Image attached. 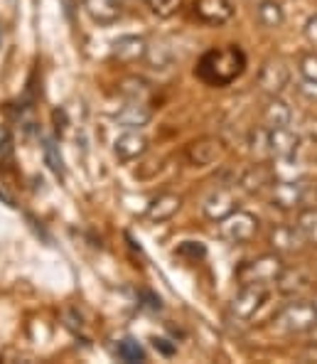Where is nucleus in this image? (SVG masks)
I'll return each instance as SVG.
<instances>
[{
	"label": "nucleus",
	"instance_id": "28",
	"mask_svg": "<svg viewBox=\"0 0 317 364\" xmlns=\"http://www.w3.org/2000/svg\"><path fill=\"white\" fill-rule=\"evenodd\" d=\"M13 158V136L8 126H0V163H8Z\"/></svg>",
	"mask_w": 317,
	"mask_h": 364
},
{
	"label": "nucleus",
	"instance_id": "22",
	"mask_svg": "<svg viewBox=\"0 0 317 364\" xmlns=\"http://www.w3.org/2000/svg\"><path fill=\"white\" fill-rule=\"evenodd\" d=\"M278 288H281V293L283 296H298L300 291H305L308 288V278L303 276L300 271H288V269H283V273L278 276Z\"/></svg>",
	"mask_w": 317,
	"mask_h": 364
},
{
	"label": "nucleus",
	"instance_id": "34",
	"mask_svg": "<svg viewBox=\"0 0 317 364\" xmlns=\"http://www.w3.org/2000/svg\"><path fill=\"white\" fill-rule=\"evenodd\" d=\"M308 333H310V345L317 347V325H313V328H310Z\"/></svg>",
	"mask_w": 317,
	"mask_h": 364
},
{
	"label": "nucleus",
	"instance_id": "13",
	"mask_svg": "<svg viewBox=\"0 0 317 364\" xmlns=\"http://www.w3.org/2000/svg\"><path fill=\"white\" fill-rule=\"evenodd\" d=\"M234 210H236V200L227 187H217L214 192H209L207 200H204V205H202V212L209 222H219V219H224Z\"/></svg>",
	"mask_w": 317,
	"mask_h": 364
},
{
	"label": "nucleus",
	"instance_id": "14",
	"mask_svg": "<svg viewBox=\"0 0 317 364\" xmlns=\"http://www.w3.org/2000/svg\"><path fill=\"white\" fill-rule=\"evenodd\" d=\"M150 119H153V111L145 101H126V106L116 114L118 126L131 128V131H141L143 126H148Z\"/></svg>",
	"mask_w": 317,
	"mask_h": 364
},
{
	"label": "nucleus",
	"instance_id": "10",
	"mask_svg": "<svg viewBox=\"0 0 317 364\" xmlns=\"http://www.w3.org/2000/svg\"><path fill=\"white\" fill-rule=\"evenodd\" d=\"M111 57L118 64H133L148 57V42L138 35H123L111 45Z\"/></svg>",
	"mask_w": 317,
	"mask_h": 364
},
{
	"label": "nucleus",
	"instance_id": "35",
	"mask_svg": "<svg viewBox=\"0 0 317 364\" xmlns=\"http://www.w3.org/2000/svg\"><path fill=\"white\" fill-rule=\"evenodd\" d=\"M118 3H121V5L123 3H126V5H136V3H141V0H118Z\"/></svg>",
	"mask_w": 317,
	"mask_h": 364
},
{
	"label": "nucleus",
	"instance_id": "36",
	"mask_svg": "<svg viewBox=\"0 0 317 364\" xmlns=\"http://www.w3.org/2000/svg\"><path fill=\"white\" fill-rule=\"evenodd\" d=\"M313 305H315V310H317V296H315V301H313Z\"/></svg>",
	"mask_w": 317,
	"mask_h": 364
},
{
	"label": "nucleus",
	"instance_id": "21",
	"mask_svg": "<svg viewBox=\"0 0 317 364\" xmlns=\"http://www.w3.org/2000/svg\"><path fill=\"white\" fill-rule=\"evenodd\" d=\"M295 229L300 232L305 244L317 246V210L315 207H303V210H300Z\"/></svg>",
	"mask_w": 317,
	"mask_h": 364
},
{
	"label": "nucleus",
	"instance_id": "25",
	"mask_svg": "<svg viewBox=\"0 0 317 364\" xmlns=\"http://www.w3.org/2000/svg\"><path fill=\"white\" fill-rule=\"evenodd\" d=\"M118 357L123 362H145V350L141 342L128 337V340H121V345H118Z\"/></svg>",
	"mask_w": 317,
	"mask_h": 364
},
{
	"label": "nucleus",
	"instance_id": "27",
	"mask_svg": "<svg viewBox=\"0 0 317 364\" xmlns=\"http://www.w3.org/2000/svg\"><path fill=\"white\" fill-rule=\"evenodd\" d=\"M300 74H303V79L317 82V52H305V55H300Z\"/></svg>",
	"mask_w": 317,
	"mask_h": 364
},
{
	"label": "nucleus",
	"instance_id": "30",
	"mask_svg": "<svg viewBox=\"0 0 317 364\" xmlns=\"http://www.w3.org/2000/svg\"><path fill=\"white\" fill-rule=\"evenodd\" d=\"M303 32H305V40H308L313 47H317V15H313V18L305 23Z\"/></svg>",
	"mask_w": 317,
	"mask_h": 364
},
{
	"label": "nucleus",
	"instance_id": "7",
	"mask_svg": "<svg viewBox=\"0 0 317 364\" xmlns=\"http://www.w3.org/2000/svg\"><path fill=\"white\" fill-rule=\"evenodd\" d=\"M224 153H227L224 143L214 136H202L187 146V160H190V165H195V168H209V165H214L217 160H222Z\"/></svg>",
	"mask_w": 317,
	"mask_h": 364
},
{
	"label": "nucleus",
	"instance_id": "31",
	"mask_svg": "<svg viewBox=\"0 0 317 364\" xmlns=\"http://www.w3.org/2000/svg\"><path fill=\"white\" fill-rule=\"evenodd\" d=\"M298 91H300L303 96H308V99L317 101V82H310V79H305V82L298 87Z\"/></svg>",
	"mask_w": 317,
	"mask_h": 364
},
{
	"label": "nucleus",
	"instance_id": "37",
	"mask_svg": "<svg viewBox=\"0 0 317 364\" xmlns=\"http://www.w3.org/2000/svg\"><path fill=\"white\" fill-rule=\"evenodd\" d=\"M0 40H3V35H0Z\"/></svg>",
	"mask_w": 317,
	"mask_h": 364
},
{
	"label": "nucleus",
	"instance_id": "2",
	"mask_svg": "<svg viewBox=\"0 0 317 364\" xmlns=\"http://www.w3.org/2000/svg\"><path fill=\"white\" fill-rule=\"evenodd\" d=\"M286 269L283 264V256L278 254H263L254 261H246L239 271H236V278L241 283H256V286H271V283L278 281V276Z\"/></svg>",
	"mask_w": 317,
	"mask_h": 364
},
{
	"label": "nucleus",
	"instance_id": "4",
	"mask_svg": "<svg viewBox=\"0 0 317 364\" xmlns=\"http://www.w3.org/2000/svg\"><path fill=\"white\" fill-rule=\"evenodd\" d=\"M278 323L288 333H308L313 325H317V310L313 301H293L278 315Z\"/></svg>",
	"mask_w": 317,
	"mask_h": 364
},
{
	"label": "nucleus",
	"instance_id": "6",
	"mask_svg": "<svg viewBox=\"0 0 317 364\" xmlns=\"http://www.w3.org/2000/svg\"><path fill=\"white\" fill-rule=\"evenodd\" d=\"M192 13L195 18L204 25H212V28H222L234 18L236 8L234 0H195L192 3Z\"/></svg>",
	"mask_w": 317,
	"mask_h": 364
},
{
	"label": "nucleus",
	"instance_id": "12",
	"mask_svg": "<svg viewBox=\"0 0 317 364\" xmlns=\"http://www.w3.org/2000/svg\"><path fill=\"white\" fill-rule=\"evenodd\" d=\"M145 151H148V138H145L141 131H131V128H126V133H121L114 143V153L123 163L138 160Z\"/></svg>",
	"mask_w": 317,
	"mask_h": 364
},
{
	"label": "nucleus",
	"instance_id": "29",
	"mask_svg": "<svg viewBox=\"0 0 317 364\" xmlns=\"http://www.w3.org/2000/svg\"><path fill=\"white\" fill-rule=\"evenodd\" d=\"M177 254H180V256H190L192 261H197V259H202V256L207 254V249H204L200 242H185V244L180 246V249H177Z\"/></svg>",
	"mask_w": 317,
	"mask_h": 364
},
{
	"label": "nucleus",
	"instance_id": "3",
	"mask_svg": "<svg viewBox=\"0 0 317 364\" xmlns=\"http://www.w3.org/2000/svg\"><path fill=\"white\" fill-rule=\"evenodd\" d=\"M219 237L229 244H249L259 232V217L246 210H234L219 219Z\"/></svg>",
	"mask_w": 317,
	"mask_h": 364
},
{
	"label": "nucleus",
	"instance_id": "18",
	"mask_svg": "<svg viewBox=\"0 0 317 364\" xmlns=\"http://www.w3.org/2000/svg\"><path fill=\"white\" fill-rule=\"evenodd\" d=\"M273 178H276V170L266 168V165H254L241 175V187L246 192H261L263 187L273 185Z\"/></svg>",
	"mask_w": 317,
	"mask_h": 364
},
{
	"label": "nucleus",
	"instance_id": "1",
	"mask_svg": "<svg viewBox=\"0 0 317 364\" xmlns=\"http://www.w3.org/2000/svg\"><path fill=\"white\" fill-rule=\"evenodd\" d=\"M246 69V55L239 45H227V47H212L200 57L197 62V79L204 82L207 87L224 89L229 84H234L236 79L244 74Z\"/></svg>",
	"mask_w": 317,
	"mask_h": 364
},
{
	"label": "nucleus",
	"instance_id": "16",
	"mask_svg": "<svg viewBox=\"0 0 317 364\" xmlns=\"http://www.w3.org/2000/svg\"><path fill=\"white\" fill-rule=\"evenodd\" d=\"M84 10L94 23L114 25L121 18V3L118 0H82Z\"/></svg>",
	"mask_w": 317,
	"mask_h": 364
},
{
	"label": "nucleus",
	"instance_id": "20",
	"mask_svg": "<svg viewBox=\"0 0 317 364\" xmlns=\"http://www.w3.org/2000/svg\"><path fill=\"white\" fill-rule=\"evenodd\" d=\"M256 18H259V23L263 28L276 30L283 25L286 15H283V8L276 3V0H261V3H256Z\"/></svg>",
	"mask_w": 317,
	"mask_h": 364
},
{
	"label": "nucleus",
	"instance_id": "19",
	"mask_svg": "<svg viewBox=\"0 0 317 364\" xmlns=\"http://www.w3.org/2000/svg\"><path fill=\"white\" fill-rule=\"evenodd\" d=\"M290 119H293V114H290V106L286 101L276 99L273 96L271 101H268L266 111H263V123H266V128H281V126H290Z\"/></svg>",
	"mask_w": 317,
	"mask_h": 364
},
{
	"label": "nucleus",
	"instance_id": "5",
	"mask_svg": "<svg viewBox=\"0 0 317 364\" xmlns=\"http://www.w3.org/2000/svg\"><path fill=\"white\" fill-rule=\"evenodd\" d=\"M266 301V286H256V283H241L239 293L231 301V315L239 320H251L259 308Z\"/></svg>",
	"mask_w": 317,
	"mask_h": 364
},
{
	"label": "nucleus",
	"instance_id": "26",
	"mask_svg": "<svg viewBox=\"0 0 317 364\" xmlns=\"http://www.w3.org/2000/svg\"><path fill=\"white\" fill-rule=\"evenodd\" d=\"M150 8V13L155 15V18H173V15L177 13V10L182 8V0H145Z\"/></svg>",
	"mask_w": 317,
	"mask_h": 364
},
{
	"label": "nucleus",
	"instance_id": "8",
	"mask_svg": "<svg viewBox=\"0 0 317 364\" xmlns=\"http://www.w3.org/2000/svg\"><path fill=\"white\" fill-rule=\"evenodd\" d=\"M290 84V69L283 60H268L259 72V87L263 94L278 96Z\"/></svg>",
	"mask_w": 317,
	"mask_h": 364
},
{
	"label": "nucleus",
	"instance_id": "9",
	"mask_svg": "<svg viewBox=\"0 0 317 364\" xmlns=\"http://www.w3.org/2000/svg\"><path fill=\"white\" fill-rule=\"evenodd\" d=\"M266 146L268 151L276 155V160H293L295 153H298V133L290 131L288 126H281V128H266Z\"/></svg>",
	"mask_w": 317,
	"mask_h": 364
},
{
	"label": "nucleus",
	"instance_id": "33",
	"mask_svg": "<svg viewBox=\"0 0 317 364\" xmlns=\"http://www.w3.org/2000/svg\"><path fill=\"white\" fill-rule=\"evenodd\" d=\"M143 298H145V301H148L145 305H148L150 310H160V298H155L153 293H143Z\"/></svg>",
	"mask_w": 317,
	"mask_h": 364
},
{
	"label": "nucleus",
	"instance_id": "17",
	"mask_svg": "<svg viewBox=\"0 0 317 364\" xmlns=\"http://www.w3.org/2000/svg\"><path fill=\"white\" fill-rule=\"evenodd\" d=\"M268 242H271L273 251H276L278 256L295 254V251L300 249V244H305L295 227H273L271 234H268Z\"/></svg>",
	"mask_w": 317,
	"mask_h": 364
},
{
	"label": "nucleus",
	"instance_id": "11",
	"mask_svg": "<svg viewBox=\"0 0 317 364\" xmlns=\"http://www.w3.org/2000/svg\"><path fill=\"white\" fill-rule=\"evenodd\" d=\"M271 190V205L278 210H295L303 207V185L295 180H278L273 182Z\"/></svg>",
	"mask_w": 317,
	"mask_h": 364
},
{
	"label": "nucleus",
	"instance_id": "23",
	"mask_svg": "<svg viewBox=\"0 0 317 364\" xmlns=\"http://www.w3.org/2000/svg\"><path fill=\"white\" fill-rule=\"evenodd\" d=\"M42 153H45V163L50 165V170L57 175V178H64V160L62 153H59V146L52 138H45L42 141Z\"/></svg>",
	"mask_w": 317,
	"mask_h": 364
},
{
	"label": "nucleus",
	"instance_id": "32",
	"mask_svg": "<svg viewBox=\"0 0 317 364\" xmlns=\"http://www.w3.org/2000/svg\"><path fill=\"white\" fill-rule=\"evenodd\" d=\"M153 345H155V350H160L163 355H175V345H170V340H165V337H155L153 340Z\"/></svg>",
	"mask_w": 317,
	"mask_h": 364
},
{
	"label": "nucleus",
	"instance_id": "15",
	"mask_svg": "<svg viewBox=\"0 0 317 364\" xmlns=\"http://www.w3.org/2000/svg\"><path fill=\"white\" fill-rule=\"evenodd\" d=\"M182 207V197L180 195H173V192H163V195H158L153 202L148 205V212H145V217L150 219V222H168V219H173L177 212H180Z\"/></svg>",
	"mask_w": 317,
	"mask_h": 364
},
{
	"label": "nucleus",
	"instance_id": "24",
	"mask_svg": "<svg viewBox=\"0 0 317 364\" xmlns=\"http://www.w3.org/2000/svg\"><path fill=\"white\" fill-rule=\"evenodd\" d=\"M121 94L126 96L128 101H148L150 89L143 79L128 77V79H123V84H121Z\"/></svg>",
	"mask_w": 317,
	"mask_h": 364
}]
</instances>
